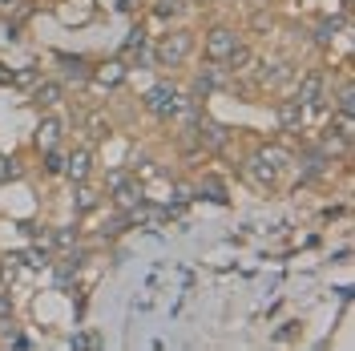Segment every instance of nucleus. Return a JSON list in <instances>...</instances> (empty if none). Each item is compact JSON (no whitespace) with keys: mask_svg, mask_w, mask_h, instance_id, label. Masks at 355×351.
Here are the masks:
<instances>
[{"mask_svg":"<svg viewBox=\"0 0 355 351\" xmlns=\"http://www.w3.org/2000/svg\"><path fill=\"white\" fill-rule=\"evenodd\" d=\"M190 49H194V33H170V37L157 41L154 61L162 69H174V65H182V61L190 57Z\"/></svg>","mask_w":355,"mask_h":351,"instance_id":"obj_1","label":"nucleus"},{"mask_svg":"<svg viewBox=\"0 0 355 351\" xmlns=\"http://www.w3.org/2000/svg\"><path fill=\"white\" fill-rule=\"evenodd\" d=\"M146 110L154 113V117H178V110H182V93H178L170 81H157L150 93H146Z\"/></svg>","mask_w":355,"mask_h":351,"instance_id":"obj_2","label":"nucleus"},{"mask_svg":"<svg viewBox=\"0 0 355 351\" xmlns=\"http://www.w3.org/2000/svg\"><path fill=\"white\" fill-rule=\"evenodd\" d=\"M190 133H194V142H198L202 150H210V154L226 150V142H230V130H226V126H218V121H210L206 113H202L198 121L190 126Z\"/></svg>","mask_w":355,"mask_h":351,"instance_id":"obj_3","label":"nucleus"},{"mask_svg":"<svg viewBox=\"0 0 355 351\" xmlns=\"http://www.w3.org/2000/svg\"><path fill=\"white\" fill-rule=\"evenodd\" d=\"M234 44H239L234 28H214V33L206 37V57H210V61H226V57L234 53Z\"/></svg>","mask_w":355,"mask_h":351,"instance_id":"obj_4","label":"nucleus"},{"mask_svg":"<svg viewBox=\"0 0 355 351\" xmlns=\"http://www.w3.org/2000/svg\"><path fill=\"white\" fill-rule=\"evenodd\" d=\"M323 89H327V77H323V73H307V77L299 81V101H303V105H323V101H327Z\"/></svg>","mask_w":355,"mask_h":351,"instance_id":"obj_5","label":"nucleus"},{"mask_svg":"<svg viewBox=\"0 0 355 351\" xmlns=\"http://www.w3.org/2000/svg\"><path fill=\"white\" fill-rule=\"evenodd\" d=\"M113 198H117V206L130 214V210H137V206L146 202V190H141V182H137V178H125V182L113 190Z\"/></svg>","mask_w":355,"mask_h":351,"instance_id":"obj_6","label":"nucleus"},{"mask_svg":"<svg viewBox=\"0 0 355 351\" xmlns=\"http://www.w3.org/2000/svg\"><path fill=\"white\" fill-rule=\"evenodd\" d=\"M275 117H279V130L299 133L303 130V101H299V97H295V101H283V105L275 110Z\"/></svg>","mask_w":355,"mask_h":351,"instance_id":"obj_7","label":"nucleus"},{"mask_svg":"<svg viewBox=\"0 0 355 351\" xmlns=\"http://www.w3.org/2000/svg\"><path fill=\"white\" fill-rule=\"evenodd\" d=\"M61 133H65V121L61 117H44L41 126H37V150H53L61 142Z\"/></svg>","mask_w":355,"mask_h":351,"instance_id":"obj_8","label":"nucleus"},{"mask_svg":"<svg viewBox=\"0 0 355 351\" xmlns=\"http://www.w3.org/2000/svg\"><path fill=\"white\" fill-rule=\"evenodd\" d=\"M61 97H65V85H61V81H37V89H33V101H37L41 110H53Z\"/></svg>","mask_w":355,"mask_h":351,"instance_id":"obj_9","label":"nucleus"},{"mask_svg":"<svg viewBox=\"0 0 355 351\" xmlns=\"http://www.w3.org/2000/svg\"><path fill=\"white\" fill-rule=\"evenodd\" d=\"M93 81L105 85V89L121 85V81H125V61H105V65H97L93 69Z\"/></svg>","mask_w":355,"mask_h":351,"instance_id":"obj_10","label":"nucleus"},{"mask_svg":"<svg viewBox=\"0 0 355 351\" xmlns=\"http://www.w3.org/2000/svg\"><path fill=\"white\" fill-rule=\"evenodd\" d=\"M89 166H93V154H89V150H73V154L65 157V174L73 178V182H85Z\"/></svg>","mask_w":355,"mask_h":351,"instance_id":"obj_11","label":"nucleus"},{"mask_svg":"<svg viewBox=\"0 0 355 351\" xmlns=\"http://www.w3.org/2000/svg\"><path fill=\"white\" fill-rule=\"evenodd\" d=\"M57 61H61V69H65L69 81H89V77H93V69H89L85 57H57Z\"/></svg>","mask_w":355,"mask_h":351,"instance_id":"obj_12","label":"nucleus"},{"mask_svg":"<svg viewBox=\"0 0 355 351\" xmlns=\"http://www.w3.org/2000/svg\"><path fill=\"white\" fill-rule=\"evenodd\" d=\"M246 174L254 178V186H275V174H279V170H275V166H266L263 157H254V162H250V170H246Z\"/></svg>","mask_w":355,"mask_h":351,"instance_id":"obj_13","label":"nucleus"},{"mask_svg":"<svg viewBox=\"0 0 355 351\" xmlns=\"http://www.w3.org/2000/svg\"><path fill=\"white\" fill-rule=\"evenodd\" d=\"M97 190H89V186H77V194H73V206L81 210V214H89V210H97Z\"/></svg>","mask_w":355,"mask_h":351,"instance_id":"obj_14","label":"nucleus"},{"mask_svg":"<svg viewBox=\"0 0 355 351\" xmlns=\"http://www.w3.org/2000/svg\"><path fill=\"white\" fill-rule=\"evenodd\" d=\"M259 157H263L266 166H275V170L291 166V154H287V150H279V146H263V150H259Z\"/></svg>","mask_w":355,"mask_h":351,"instance_id":"obj_15","label":"nucleus"},{"mask_svg":"<svg viewBox=\"0 0 355 351\" xmlns=\"http://www.w3.org/2000/svg\"><path fill=\"white\" fill-rule=\"evenodd\" d=\"M198 194H206V198H210V202H218V206H222V202H226V186H222L218 178H202Z\"/></svg>","mask_w":355,"mask_h":351,"instance_id":"obj_16","label":"nucleus"},{"mask_svg":"<svg viewBox=\"0 0 355 351\" xmlns=\"http://www.w3.org/2000/svg\"><path fill=\"white\" fill-rule=\"evenodd\" d=\"M141 49H146V28H133L130 37H125V44H121V57L130 61L133 53H141Z\"/></svg>","mask_w":355,"mask_h":351,"instance_id":"obj_17","label":"nucleus"},{"mask_svg":"<svg viewBox=\"0 0 355 351\" xmlns=\"http://www.w3.org/2000/svg\"><path fill=\"white\" fill-rule=\"evenodd\" d=\"M287 77H291V65H270V73H259L263 85H283Z\"/></svg>","mask_w":355,"mask_h":351,"instance_id":"obj_18","label":"nucleus"},{"mask_svg":"<svg viewBox=\"0 0 355 351\" xmlns=\"http://www.w3.org/2000/svg\"><path fill=\"white\" fill-rule=\"evenodd\" d=\"M44 174H65V154H57V146L44 150Z\"/></svg>","mask_w":355,"mask_h":351,"instance_id":"obj_19","label":"nucleus"},{"mask_svg":"<svg viewBox=\"0 0 355 351\" xmlns=\"http://www.w3.org/2000/svg\"><path fill=\"white\" fill-rule=\"evenodd\" d=\"M49 242H57L61 250H73V246H77V226H65V230H57V234H49Z\"/></svg>","mask_w":355,"mask_h":351,"instance_id":"obj_20","label":"nucleus"},{"mask_svg":"<svg viewBox=\"0 0 355 351\" xmlns=\"http://www.w3.org/2000/svg\"><path fill=\"white\" fill-rule=\"evenodd\" d=\"M17 271H21V259H17V255H4V259H0V279H4V283H12Z\"/></svg>","mask_w":355,"mask_h":351,"instance_id":"obj_21","label":"nucleus"},{"mask_svg":"<svg viewBox=\"0 0 355 351\" xmlns=\"http://www.w3.org/2000/svg\"><path fill=\"white\" fill-rule=\"evenodd\" d=\"M178 12H182V0H157L154 4V17H162V21H170Z\"/></svg>","mask_w":355,"mask_h":351,"instance_id":"obj_22","label":"nucleus"},{"mask_svg":"<svg viewBox=\"0 0 355 351\" xmlns=\"http://www.w3.org/2000/svg\"><path fill=\"white\" fill-rule=\"evenodd\" d=\"M335 33H339V24H335V21H323L319 28H315V44H331Z\"/></svg>","mask_w":355,"mask_h":351,"instance_id":"obj_23","label":"nucleus"},{"mask_svg":"<svg viewBox=\"0 0 355 351\" xmlns=\"http://www.w3.org/2000/svg\"><path fill=\"white\" fill-rule=\"evenodd\" d=\"M24 263H28V266H49V250H44V246H33V250H24Z\"/></svg>","mask_w":355,"mask_h":351,"instance_id":"obj_24","label":"nucleus"},{"mask_svg":"<svg viewBox=\"0 0 355 351\" xmlns=\"http://www.w3.org/2000/svg\"><path fill=\"white\" fill-rule=\"evenodd\" d=\"M69 343H73V348H101V339H97V335H89V331H81V335H73Z\"/></svg>","mask_w":355,"mask_h":351,"instance_id":"obj_25","label":"nucleus"},{"mask_svg":"<svg viewBox=\"0 0 355 351\" xmlns=\"http://www.w3.org/2000/svg\"><path fill=\"white\" fill-rule=\"evenodd\" d=\"M12 178H17V162L0 154V182H12Z\"/></svg>","mask_w":355,"mask_h":351,"instance_id":"obj_26","label":"nucleus"},{"mask_svg":"<svg viewBox=\"0 0 355 351\" xmlns=\"http://www.w3.org/2000/svg\"><path fill=\"white\" fill-rule=\"evenodd\" d=\"M105 133H110V126L101 117H89V137H105Z\"/></svg>","mask_w":355,"mask_h":351,"instance_id":"obj_27","label":"nucleus"},{"mask_svg":"<svg viewBox=\"0 0 355 351\" xmlns=\"http://www.w3.org/2000/svg\"><path fill=\"white\" fill-rule=\"evenodd\" d=\"M12 85H37V73L24 69V73H12Z\"/></svg>","mask_w":355,"mask_h":351,"instance_id":"obj_28","label":"nucleus"},{"mask_svg":"<svg viewBox=\"0 0 355 351\" xmlns=\"http://www.w3.org/2000/svg\"><path fill=\"white\" fill-rule=\"evenodd\" d=\"M190 198H194V190H190V186H174V206H186Z\"/></svg>","mask_w":355,"mask_h":351,"instance_id":"obj_29","label":"nucleus"},{"mask_svg":"<svg viewBox=\"0 0 355 351\" xmlns=\"http://www.w3.org/2000/svg\"><path fill=\"white\" fill-rule=\"evenodd\" d=\"M295 327H299V323H283V327L275 331V339H279V343H287V339H295Z\"/></svg>","mask_w":355,"mask_h":351,"instance_id":"obj_30","label":"nucleus"},{"mask_svg":"<svg viewBox=\"0 0 355 351\" xmlns=\"http://www.w3.org/2000/svg\"><path fill=\"white\" fill-rule=\"evenodd\" d=\"M125 178H130V174H125V170H113V174L105 178V186H110V194H113V190H117V186H121V182H125Z\"/></svg>","mask_w":355,"mask_h":351,"instance_id":"obj_31","label":"nucleus"},{"mask_svg":"<svg viewBox=\"0 0 355 351\" xmlns=\"http://www.w3.org/2000/svg\"><path fill=\"white\" fill-rule=\"evenodd\" d=\"M12 315V299H8V291H0V319H8Z\"/></svg>","mask_w":355,"mask_h":351,"instance_id":"obj_32","label":"nucleus"},{"mask_svg":"<svg viewBox=\"0 0 355 351\" xmlns=\"http://www.w3.org/2000/svg\"><path fill=\"white\" fill-rule=\"evenodd\" d=\"M0 85H12V69H4V65H0Z\"/></svg>","mask_w":355,"mask_h":351,"instance_id":"obj_33","label":"nucleus"},{"mask_svg":"<svg viewBox=\"0 0 355 351\" xmlns=\"http://www.w3.org/2000/svg\"><path fill=\"white\" fill-rule=\"evenodd\" d=\"M12 4H17V0H0V8H12Z\"/></svg>","mask_w":355,"mask_h":351,"instance_id":"obj_34","label":"nucleus"}]
</instances>
